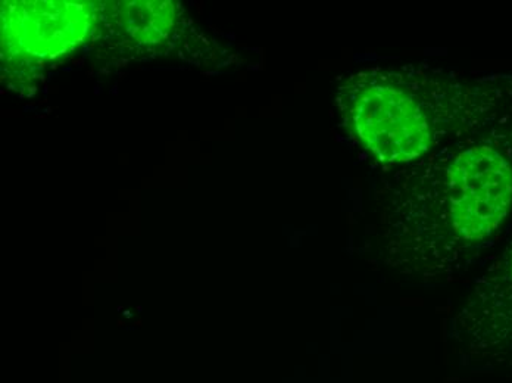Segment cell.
<instances>
[{"label":"cell","instance_id":"obj_1","mask_svg":"<svg viewBox=\"0 0 512 383\" xmlns=\"http://www.w3.org/2000/svg\"><path fill=\"white\" fill-rule=\"evenodd\" d=\"M386 183L379 195L433 220L452 241L489 239L512 210V76L474 80L448 136Z\"/></svg>","mask_w":512,"mask_h":383},{"label":"cell","instance_id":"obj_2","mask_svg":"<svg viewBox=\"0 0 512 383\" xmlns=\"http://www.w3.org/2000/svg\"><path fill=\"white\" fill-rule=\"evenodd\" d=\"M471 83L432 65H379L352 74L339 89L337 107L362 158L386 173L399 171L448 136Z\"/></svg>","mask_w":512,"mask_h":383},{"label":"cell","instance_id":"obj_3","mask_svg":"<svg viewBox=\"0 0 512 383\" xmlns=\"http://www.w3.org/2000/svg\"><path fill=\"white\" fill-rule=\"evenodd\" d=\"M40 3L42 17L8 18V34L27 54L55 56L78 42L89 23L87 9L77 3Z\"/></svg>","mask_w":512,"mask_h":383},{"label":"cell","instance_id":"obj_4","mask_svg":"<svg viewBox=\"0 0 512 383\" xmlns=\"http://www.w3.org/2000/svg\"><path fill=\"white\" fill-rule=\"evenodd\" d=\"M510 274H511V277H512V257H511V260H510Z\"/></svg>","mask_w":512,"mask_h":383}]
</instances>
